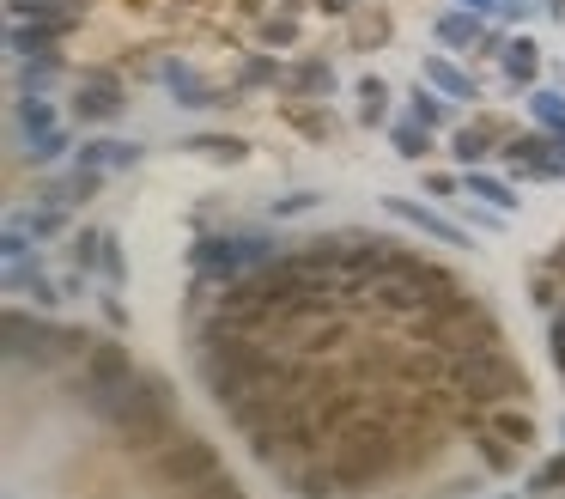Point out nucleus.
I'll use <instances>...</instances> for the list:
<instances>
[{"instance_id": "34", "label": "nucleus", "mask_w": 565, "mask_h": 499, "mask_svg": "<svg viewBox=\"0 0 565 499\" xmlns=\"http://www.w3.org/2000/svg\"><path fill=\"white\" fill-rule=\"evenodd\" d=\"M316 201H322V195H310V189H292V195H274V207H268V213H274V220H292V213H310Z\"/></svg>"}, {"instance_id": "26", "label": "nucleus", "mask_w": 565, "mask_h": 499, "mask_svg": "<svg viewBox=\"0 0 565 499\" xmlns=\"http://www.w3.org/2000/svg\"><path fill=\"white\" fill-rule=\"evenodd\" d=\"M86 0H7L13 19H61V13H79Z\"/></svg>"}, {"instance_id": "3", "label": "nucleus", "mask_w": 565, "mask_h": 499, "mask_svg": "<svg viewBox=\"0 0 565 499\" xmlns=\"http://www.w3.org/2000/svg\"><path fill=\"white\" fill-rule=\"evenodd\" d=\"M98 414L122 433L128 451L171 445V390H165V378H134V384H128L122 396H110Z\"/></svg>"}, {"instance_id": "16", "label": "nucleus", "mask_w": 565, "mask_h": 499, "mask_svg": "<svg viewBox=\"0 0 565 499\" xmlns=\"http://www.w3.org/2000/svg\"><path fill=\"white\" fill-rule=\"evenodd\" d=\"M499 67H505L511 86H535V74H541V43H535V37H505Z\"/></svg>"}, {"instance_id": "45", "label": "nucleus", "mask_w": 565, "mask_h": 499, "mask_svg": "<svg viewBox=\"0 0 565 499\" xmlns=\"http://www.w3.org/2000/svg\"><path fill=\"white\" fill-rule=\"evenodd\" d=\"M559 439H565V420H559Z\"/></svg>"}, {"instance_id": "40", "label": "nucleus", "mask_w": 565, "mask_h": 499, "mask_svg": "<svg viewBox=\"0 0 565 499\" xmlns=\"http://www.w3.org/2000/svg\"><path fill=\"white\" fill-rule=\"evenodd\" d=\"M104 317H110V329H128V305L122 299H104Z\"/></svg>"}, {"instance_id": "12", "label": "nucleus", "mask_w": 565, "mask_h": 499, "mask_svg": "<svg viewBox=\"0 0 565 499\" xmlns=\"http://www.w3.org/2000/svg\"><path fill=\"white\" fill-rule=\"evenodd\" d=\"M7 293H25L37 311H55V305H61V287L37 268V256H31V262H7Z\"/></svg>"}, {"instance_id": "18", "label": "nucleus", "mask_w": 565, "mask_h": 499, "mask_svg": "<svg viewBox=\"0 0 565 499\" xmlns=\"http://www.w3.org/2000/svg\"><path fill=\"white\" fill-rule=\"evenodd\" d=\"M426 80H432L444 98H462V104H474V98H480V86L462 74L456 61H444V55H426Z\"/></svg>"}, {"instance_id": "42", "label": "nucleus", "mask_w": 565, "mask_h": 499, "mask_svg": "<svg viewBox=\"0 0 565 499\" xmlns=\"http://www.w3.org/2000/svg\"><path fill=\"white\" fill-rule=\"evenodd\" d=\"M316 7H322V13H347V7H353V0H316Z\"/></svg>"}, {"instance_id": "20", "label": "nucleus", "mask_w": 565, "mask_h": 499, "mask_svg": "<svg viewBox=\"0 0 565 499\" xmlns=\"http://www.w3.org/2000/svg\"><path fill=\"white\" fill-rule=\"evenodd\" d=\"M183 147L213 159V165H244L250 159V140H237V134H195V140H183Z\"/></svg>"}, {"instance_id": "23", "label": "nucleus", "mask_w": 565, "mask_h": 499, "mask_svg": "<svg viewBox=\"0 0 565 499\" xmlns=\"http://www.w3.org/2000/svg\"><path fill=\"white\" fill-rule=\"evenodd\" d=\"M61 128V116H55V104L37 92V98H19V134H25V147L31 140H43V134H55Z\"/></svg>"}, {"instance_id": "24", "label": "nucleus", "mask_w": 565, "mask_h": 499, "mask_svg": "<svg viewBox=\"0 0 565 499\" xmlns=\"http://www.w3.org/2000/svg\"><path fill=\"white\" fill-rule=\"evenodd\" d=\"M359 122H365V128L389 122V86H383L377 74H365V80H359Z\"/></svg>"}, {"instance_id": "11", "label": "nucleus", "mask_w": 565, "mask_h": 499, "mask_svg": "<svg viewBox=\"0 0 565 499\" xmlns=\"http://www.w3.org/2000/svg\"><path fill=\"white\" fill-rule=\"evenodd\" d=\"M493 140H511V128H505L499 116H480V122H468V128H456V134H450V153H456V165H462V171H474L480 159L493 153Z\"/></svg>"}, {"instance_id": "19", "label": "nucleus", "mask_w": 565, "mask_h": 499, "mask_svg": "<svg viewBox=\"0 0 565 499\" xmlns=\"http://www.w3.org/2000/svg\"><path fill=\"white\" fill-rule=\"evenodd\" d=\"M292 493H298V499H335V493H341L335 463H298V469H292Z\"/></svg>"}, {"instance_id": "38", "label": "nucleus", "mask_w": 565, "mask_h": 499, "mask_svg": "<svg viewBox=\"0 0 565 499\" xmlns=\"http://www.w3.org/2000/svg\"><path fill=\"white\" fill-rule=\"evenodd\" d=\"M49 232H61V213H55V207L31 213V238H49Z\"/></svg>"}, {"instance_id": "29", "label": "nucleus", "mask_w": 565, "mask_h": 499, "mask_svg": "<svg viewBox=\"0 0 565 499\" xmlns=\"http://www.w3.org/2000/svg\"><path fill=\"white\" fill-rule=\"evenodd\" d=\"M67 147H73V134H67V128H55V134L31 140V147H25V159H31V165H55V159H67Z\"/></svg>"}, {"instance_id": "9", "label": "nucleus", "mask_w": 565, "mask_h": 499, "mask_svg": "<svg viewBox=\"0 0 565 499\" xmlns=\"http://www.w3.org/2000/svg\"><path fill=\"white\" fill-rule=\"evenodd\" d=\"M122 104H128V92H122L116 74H104V67L79 74V98H73V116H79V122H116Z\"/></svg>"}, {"instance_id": "2", "label": "nucleus", "mask_w": 565, "mask_h": 499, "mask_svg": "<svg viewBox=\"0 0 565 499\" xmlns=\"http://www.w3.org/2000/svg\"><path fill=\"white\" fill-rule=\"evenodd\" d=\"M329 463H335L341 487L365 493V487H377V481H389V475L401 469V439H395L389 420L353 414L341 433H335V457H329Z\"/></svg>"}, {"instance_id": "7", "label": "nucleus", "mask_w": 565, "mask_h": 499, "mask_svg": "<svg viewBox=\"0 0 565 499\" xmlns=\"http://www.w3.org/2000/svg\"><path fill=\"white\" fill-rule=\"evenodd\" d=\"M73 25H79V13H61V19H13V31H7V49L19 55V61H55V43H67L73 37Z\"/></svg>"}, {"instance_id": "39", "label": "nucleus", "mask_w": 565, "mask_h": 499, "mask_svg": "<svg viewBox=\"0 0 565 499\" xmlns=\"http://www.w3.org/2000/svg\"><path fill=\"white\" fill-rule=\"evenodd\" d=\"M426 189H432V195H444V201H456V189H462V177H426Z\"/></svg>"}, {"instance_id": "6", "label": "nucleus", "mask_w": 565, "mask_h": 499, "mask_svg": "<svg viewBox=\"0 0 565 499\" xmlns=\"http://www.w3.org/2000/svg\"><path fill=\"white\" fill-rule=\"evenodd\" d=\"M189 268H195V280H201V287H213V280H219V287H231V280H244L250 274V262H244V238H195L189 244Z\"/></svg>"}, {"instance_id": "44", "label": "nucleus", "mask_w": 565, "mask_h": 499, "mask_svg": "<svg viewBox=\"0 0 565 499\" xmlns=\"http://www.w3.org/2000/svg\"><path fill=\"white\" fill-rule=\"evenodd\" d=\"M553 147H559V159H565V128H553Z\"/></svg>"}, {"instance_id": "36", "label": "nucleus", "mask_w": 565, "mask_h": 499, "mask_svg": "<svg viewBox=\"0 0 565 499\" xmlns=\"http://www.w3.org/2000/svg\"><path fill=\"white\" fill-rule=\"evenodd\" d=\"M262 37H268L274 49H292V43H298V19H292V13H280V19H268V25H262Z\"/></svg>"}, {"instance_id": "30", "label": "nucleus", "mask_w": 565, "mask_h": 499, "mask_svg": "<svg viewBox=\"0 0 565 499\" xmlns=\"http://www.w3.org/2000/svg\"><path fill=\"white\" fill-rule=\"evenodd\" d=\"M286 116H292V122H298L304 134H316V140H329V134H335V122H329V110H310V104H298V98L286 104Z\"/></svg>"}, {"instance_id": "31", "label": "nucleus", "mask_w": 565, "mask_h": 499, "mask_svg": "<svg viewBox=\"0 0 565 499\" xmlns=\"http://www.w3.org/2000/svg\"><path fill=\"white\" fill-rule=\"evenodd\" d=\"M408 116H414V122H426V128H444V98L414 86V98H408Z\"/></svg>"}, {"instance_id": "21", "label": "nucleus", "mask_w": 565, "mask_h": 499, "mask_svg": "<svg viewBox=\"0 0 565 499\" xmlns=\"http://www.w3.org/2000/svg\"><path fill=\"white\" fill-rule=\"evenodd\" d=\"M292 92H298V98H329V92H335V67L316 61V55H304V61L292 67Z\"/></svg>"}, {"instance_id": "10", "label": "nucleus", "mask_w": 565, "mask_h": 499, "mask_svg": "<svg viewBox=\"0 0 565 499\" xmlns=\"http://www.w3.org/2000/svg\"><path fill=\"white\" fill-rule=\"evenodd\" d=\"M158 80H165V86L177 92V104H189V110H219V104H237L231 92H219L213 80H201L189 61H158Z\"/></svg>"}, {"instance_id": "28", "label": "nucleus", "mask_w": 565, "mask_h": 499, "mask_svg": "<svg viewBox=\"0 0 565 499\" xmlns=\"http://www.w3.org/2000/svg\"><path fill=\"white\" fill-rule=\"evenodd\" d=\"M67 256H73V268H79V274H92V268L104 262V232H73Z\"/></svg>"}, {"instance_id": "41", "label": "nucleus", "mask_w": 565, "mask_h": 499, "mask_svg": "<svg viewBox=\"0 0 565 499\" xmlns=\"http://www.w3.org/2000/svg\"><path fill=\"white\" fill-rule=\"evenodd\" d=\"M456 7H468V13H493V7H505V0H456Z\"/></svg>"}, {"instance_id": "43", "label": "nucleus", "mask_w": 565, "mask_h": 499, "mask_svg": "<svg viewBox=\"0 0 565 499\" xmlns=\"http://www.w3.org/2000/svg\"><path fill=\"white\" fill-rule=\"evenodd\" d=\"M547 19H565V0H547V7H541Z\"/></svg>"}, {"instance_id": "25", "label": "nucleus", "mask_w": 565, "mask_h": 499, "mask_svg": "<svg viewBox=\"0 0 565 499\" xmlns=\"http://www.w3.org/2000/svg\"><path fill=\"white\" fill-rule=\"evenodd\" d=\"M559 493H565V451L547 457V463L529 475V493H523V499H559Z\"/></svg>"}, {"instance_id": "5", "label": "nucleus", "mask_w": 565, "mask_h": 499, "mask_svg": "<svg viewBox=\"0 0 565 499\" xmlns=\"http://www.w3.org/2000/svg\"><path fill=\"white\" fill-rule=\"evenodd\" d=\"M152 475L165 487H201L207 475H219V451L207 439H171L165 451L152 457Z\"/></svg>"}, {"instance_id": "17", "label": "nucleus", "mask_w": 565, "mask_h": 499, "mask_svg": "<svg viewBox=\"0 0 565 499\" xmlns=\"http://www.w3.org/2000/svg\"><path fill=\"white\" fill-rule=\"evenodd\" d=\"M462 195H480V201H487V207H499V213H511V207L523 201V195H517V189L505 183V177L480 171V165H474V171H462Z\"/></svg>"}, {"instance_id": "4", "label": "nucleus", "mask_w": 565, "mask_h": 499, "mask_svg": "<svg viewBox=\"0 0 565 499\" xmlns=\"http://www.w3.org/2000/svg\"><path fill=\"white\" fill-rule=\"evenodd\" d=\"M134 378H140V372H134V360H128L122 341H92V353L79 360V384H86L92 408H104L110 396H122Z\"/></svg>"}, {"instance_id": "22", "label": "nucleus", "mask_w": 565, "mask_h": 499, "mask_svg": "<svg viewBox=\"0 0 565 499\" xmlns=\"http://www.w3.org/2000/svg\"><path fill=\"white\" fill-rule=\"evenodd\" d=\"M389 147H395L401 159H408V165H420V159L432 153V128H426V122H414V116H408V122H389Z\"/></svg>"}, {"instance_id": "14", "label": "nucleus", "mask_w": 565, "mask_h": 499, "mask_svg": "<svg viewBox=\"0 0 565 499\" xmlns=\"http://www.w3.org/2000/svg\"><path fill=\"white\" fill-rule=\"evenodd\" d=\"M432 31H438V43H444V49H480V43L493 37V31H487V13H468V7L444 13Z\"/></svg>"}, {"instance_id": "37", "label": "nucleus", "mask_w": 565, "mask_h": 499, "mask_svg": "<svg viewBox=\"0 0 565 499\" xmlns=\"http://www.w3.org/2000/svg\"><path fill=\"white\" fill-rule=\"evenodd\" d=\"M547 353H553V366L565 372V311L553 317V335H547Z\"/></svg>"}, {"instance_id": "33", "label": "nucleus", "mask_w": 565, "mask_h": 499, "mask_svg": "<svg viewBox=\"0 0 565 499\" xmlns=\"http://www.w3.org/2000/svg\"><path fill=\"white\" fill-rule=\"evenodd\" d=\"M98 274L110 280V287H122V280H128V256H122L116 232H104V262H98Z\"/></svg>"}, {"instance_id": "8", "label": "nucleus", "mask_w": 565, "mask_h": 499, "mask_svg": "<svg viewBox=\"0 0 565 499\" xmlns=\"http://www.w3.org/2000/svg\"><path fill=\"white\" fill-rule=\"evenodd\" d=\"M383 213H389V220H401V226H414V232L432 238V244H450V250L468 244V226L444 220L438 207H420V201H408V195H383Z\"/></svg>"}, {"instance_id": "32", "label": "nucleus", "mask_w": 565, "mask_h": 499, "mask_svg": "<svg viewBox=\"0 0 565 499\" xmlns=\"http://www.w3.org/2000/svg\"><path fill=\"white\" fill-rule=\"evenodd\" d=\"M529 110H535V122H541V128H565V92H535V98H529Z\"/></svg>"}, {"instance_id": "27", "label": "nucleus", "mask_w": 565, "mask_h": 499, "mask_svg": "<svg viewBox=\"0 0 565 499\" xmlns=\"http://www.w3.org/2000/svg\"><path fill=\"white\" fill-rule=\"evenodd\" d=\"M237 80H244V86H292V74H286V67H280L274 55H250Z\"/></svg>"}, {"instance_id": "13", "label": "nucleus", "mask_w": 565, "mask_h": 499, "mask_svg": "<svg viewBox=\"0 0 565 499\" xmlns=\"http://www.w3.org/2000/svg\"><path fill=\"white\" fill-rule=\"evenodd\" d=\"M140 153H146V147H134V140H86L73 165H86V171H134Z\"/></svg>"}, {"instance_id": "1", "label": "nucleus", "mask_w": 565, "mask_h": 499, "mask_svg": "<svg viewBox=\"0 0 565 499\" xmlns=\"http://www.w3.org/2000/svg\"><path fill=\"white\" fill-rule=\"evenodd\" d=\"M444 384H450V396L468 402V408H505V402H523V396H529V378H523V366L511 360L505 347L450 353V360H444Z\"/></svg>"}, {"instance_id": "15", "label": "nucleus", "mask_w": 565, "mask_h": 499, "mask_svg": "<svg viewBox=\"0 0 565 499\" xmlns=\"http://www.w3.org/2000/svg\"><path fill=\"white\" fill-rule=\"evenodd\" d=\"M487 426H493V433L511 445V451H529L541 433H535V414L529 408H517V402H505V408H487Z\"/></svg>"}, {"instance_id": "35", "label": "nucleus", "mask_w": 565, "mask_h": 499, "mask_svg": "<svg viewBox=\"0 0 565 499\" xmlns=\"http://www.w3.org/2000/svg\"><path fill=\"white\" fill-rule=\"evenodd\" d=\"M189 499H244V487H237L231 475H207L201 487H189Z\"/></svg>"}]
</instances>
